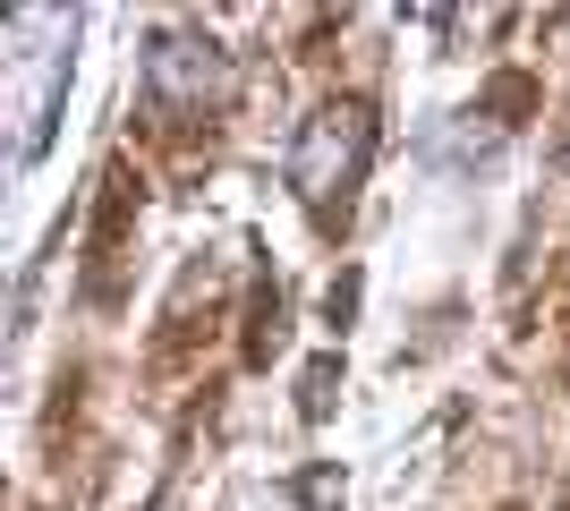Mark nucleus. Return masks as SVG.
I'll return each mask as SVG.
<instances>
[{
    "label": "nucleus",
    "mask_w": 570,
    "mask_h": 511,
    "mask_svg": "<svg viewBox=\"0 0 570 511\" xmlns=\"http://www.w3.org/2000/svg\"><path fill=\"white\" fill-rule=\"evenodd\" d=\"M366 163H375V102H357V95L315 102L307 120H298V137H289V188H298V205L315 222L350 214Z\"/></svg>",
    "instance_id": "nucleus-1"
},
{
    "label": "nucleus",
    "mask_w": 570,
    "mask_h": 511,
    "mask_svg": "<svg viewBox=\"0 0 570 511\" xmlns=\"http://www.w3.org/2000/svg\"><path fill=\"white\" fill-rule=\"evenodd\" d=\"M298 511H341V494H350V478H341V469H307V478H298Z\"/></svg>",
    "instance_id": "nucleus-5"
},
{
    "label": "nucleus",
    "mask_w": 570,
    "mask_h": 511,
    "mask_svg": "<svg viewBox=\"0 0 570 511\" xmlns=\"http://www.w3.org/2000/svg\"><path fill=\"white\" fill-rule=\"evenodd\" d=\"M60 95H69V51H43V77H35V95H26V137H18V163H35V154L51 146V111H60Z\"/></svg>",
    "instance_id": "nucleus-3"
},
{
    "label": "nucleus",
    "mask_w": 570,
    "mask_h": 511,
    "mask_svg": "<svg viewBox=\"0 0 570 511\" xmlns=\"http://www.w3.org/2000/svg\"><path fill=\"white\" fill-rule=\"evenodd\" d=\"M333 384H341V358H315L307 384H298V417H333Z\"/></svg>",
    "instance_id": "nucleus-4"
},
{
    "label": "nucleus",
    "mask_w": 570,
    "mask_h": 511,
    "mask_svg": "<svg viewBox=\"0 0 570 511\" xmlns=\"http://www.w3.org/2000/svg\"><path fill=\"white\" fill-rule=\"evenodd\" d=\"M145 102L154 111H170V120H205V111H222L238 86V60L222 35H205V26H154L145 35V69H137Z\"/></svg>",
    "instance_id": "nucleus-2"
}]
</instances>
